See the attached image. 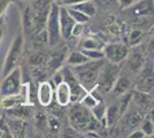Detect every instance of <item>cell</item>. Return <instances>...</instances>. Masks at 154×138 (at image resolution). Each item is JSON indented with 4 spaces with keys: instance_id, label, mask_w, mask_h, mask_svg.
<instances>
[{
    "instance_id": "cell-1",
    "label": "cell",
    "mask_w": 154,
    "mask_h": 138,
    "mask_svg": "<svg viewBox=\"0 0 154 138\" xmlns=\"http://www.w3.org/2000/svg\"><path fill=\"white\" fill-rule=\"evenodd\" d=\"M105 62H106L105 58L98 60H89L82 65L71 67V70L74 72V75L76 76L79 84L83 86L86 91H89L93 86H96L99 72L101 70Z\"/></svg>"
},
{
    "instance_id": "cell-2",
    "label": "cell",
    "mask_w": 154,
    "mask_h": 138,
    "mask_svg": "<svg viewBox=\"0 0 154 138\" xmlns=\"http://www.w3.org/2000/svg\"><path fill=\"white\" fill-rule=\"evenodd\" d=\"M23 51H24V38H23V35L19 32L8 48L5 62L2 66V77L11 70H13L15 67H17L20 60L23 55Z\"/></svg>"
},
{
    "instance_id": "cell-3",
    "label": "cell",
    "mask_w": 154,
    "mask_h": 138,
    "mask_svg": "<svg viewBox=\"0 0 154 138\" xmlns=\"http://www.w3.org/2000/svg\"><path fill=\"white\" fill-rule=\"evenodd\" d=\"M51 2L52 1L50 0H36L31 8L28 9L30 14V19H31L32 30L36 31L35 33H38L42 30H44L47 15L50 12V7H51Z\"/></svg>"
},
{
    "instance_id": "cell-4",
    "label": "cell",
    "mask_w": 154,
    "mask_h": 138,
    "mask_svg": "<svg viewBox=\"0 0 154 138\" xmlns=\"http://www.w3.org/2000/svg\"><path fill=\"white\" fill-rule=\"evenodd\" d=\"M96 121L92 116L90 109L82 106L81 104L74 106L69 112V124L76 131L78 130H90L91 124Z\"/></svg>"
},
{
    "instance_id": "cell-5",
    "label": "cell",
    "mask_w": 154,
    "mask_h": 138,
    "mask_svg": "<svg viewBox=\"0 0 154 138\" xmlns=\"http://www.w3.org/2000/svg\"><path fill=\"white\" fill-rule=\"evenodd\" d=\"M59 5L57 2H51L50 12L46 20V32L48 38V44L55 46L59 44L61 38L60 32V22H59Z\"/></svg>"
},
{
    "instance_id": "cell-6",
    "label": "cell",
    "mask_w": 154,
    "mask_h": 138,
    "mask_svg": "<svg viewBox=\"0 0 154 138\" xmlns=\"http://www.w3.org/2000/svg\"><path fill=\"white\" fill-rule=\"evenodd\" d=\"M119 74H120V68H119L117 63H113L109 61L107 63L105 62L101 70L99 72L96 86L99 90H103L105 92H110L116 78L119 77Z\"/></svg>"
},
{
    "instance_id": "cell-7",
    "label": "cell",
    "mask_w": 154,
    "mask_h": 138,
    "mask_svg": "<svg viewBox=\"0 0 154 138\" xmlns=\"http://www.w3.org/2000/svg\"><path fill=\"white\" fill-rule=\"evenodd\" d=\"M30 96H31V89L29 84H21L19 91L13 94H8L1 97L0 100V107L2 109H9L20 105H29L30 104Z\"/></svg>"
},
{
    "instance_id": "cell-8",
    "label": "cell",
    "mask_w": 154,
    "mask_h": 138,
    "mask_svg": "<svg viewBox=\"0 0 154 138\" xmlns=\"http://www.w3.org/2000/svg\"><path fill=\"white\" fill-rule=\"evenodd\" d=\"M2 78L4 79L0 84V96L4 97L16 93L22 84V70L20 67H15Z\"/></svg>"
},
{
    "instance_id": "cell-9",
    "label": "cell",
    "mask_w": 154,
    "mask_h": 138,
    "mask_svg": "<svg viewBox=\"0 0 154 138\" xmlns=\"http://www.w3.org/2000/svg\"><path fill=\"white\" fill-rule=\"evenodd\" d=\"M105 59L113 63H120L123 60H125L129 55V48L127 45L122 43H112V44H105L103 48Z\"/></svg>"
},
{
    "instance_id": "cell-10",
    "label": "cell",
    "mask_w": 154,
    "mask_h": 138,
    "mask_svg": "<svg viewBox=\"0 0 154 138\" xmlns=\"http://www.w3.org/2000/svg\"><path fill=\"white\" fill-rule=\"evenodd\" d=\"M37 99L44 107L50 106L54 100V86L48 81H40L37 89Z\"/></svg>"
},
{
    "instance_id": "cell-11",
    "label": "cell",
    "mask_w": 154,
    "mask_h": 138,
    "mask_svg": "<svg viewBox=\"0 0 154 138\" xmlns=\"http://www.w3.org/2000/svg\"><path fill=\"white\" fill-rule=\"evenodd\" d=\"M59 22H60L61 37L63 39H69L71 37V29L76 22L71 19L66 6L59 7Z\"/></svg>"
},
{
    "instance_id": "cell-12",
    "label": "cell",
    "mask_w": 154,
    "mask_h": 138,
    "mask_svg": "<svg viewBox=\"0 0 154 138\" xmlns=\"http://www.w3.org/2000/svg\"><path fill=\"white\" fill-rule=\"evenodd\" d=\"M54 98L57 100L60 107H66L71 103V91L70 86L68 85L64 81L60 82L54 89Z\"/></svg>"
},
{
    "instance_id": "cell-13",
    "label": "cell",
    "mask_w": 154,
    "mask_h": 138,
    "mask_svg": "<svg viewBox=\"0 0 154 138\" xmlns=\"http://www.w3.org/2000/svg\"><path fill=\"white\" fill-rule=\"evenodd\" d=\"M130 86H131V82H130V79L127 77V76H120L119 75V77L116 78L115 83H114V85L112 87V93L116 96V97H120V96H122L124 93H127L129 91V89H130Z\"/></svg>"
},
{
    "instance_id": "cell-14",
    "label": "cell",
    "mask_w": 154,
    "mask_h": 138,
    "mask_svg": "<svg viewBox=\"0 0 154 138\" xmlns=\"http://www.w3.org/2000/svg\"><path fill=\"white\" fill-rule=\"evenodd\" d=\"M144 63H145L144 53L139 52V51H135L132 54H130V57L128 59V67L130 68L131 72H139L144 67Z\"/></svg>"
},
{
    "instance_id": "cell-15",
    "label": "cell",
    "mask_w": 154,
    "mask_h": 138,
    "mask_svg": "<svg viewBox=\"0 0 154 138\" xmlns=\"http://www.w3.org/2000/svg\"><path fill=\"white\" fill-rule=\"evenodd\" d=\"M7 125L9 128V131L13 137H21L24 133L26 129V122L22 118H11V120L7 122Z\"/></svg>"
},
{
    "instance_id": "cell-16",
    "label": "cell",
    "mask_w": 154,
    "mask_h": 138,
    "mask_svg": "<svg viewBox=\"0 0 154 138\" xmlns=\"http://www.w3.org/2000/svg\"><path fill=\"white\" fill-rule=\"evenodd\" d=\"M70 7L75 8V9L79 11V12H82L88 17H93V16H96L97 14L96 5H94V2L92 0H86V1L79 2V4H75V5H71Z\"/></svg>"
},
{
    "instance_id": "cell-17",
    "label": "cell",
    "mask_w": 154,
    "mask_h": 138,
    "mask_svg": "<svg viewBox=\"0 0 154 138\" xmlns=\"http://www.w3.org/2000/svg\"><path fill=\"white\" fill-rule=\"evenodd\" d=\"M105 43L96 37H84L79 43L81 50H103Z\"/></svg>"
},
{
    "instance_id": "cell-18",
    "label": "cell",
    "mask_w": 154,
    "mask_h": 138,
    "mask_svg": "<svg viewBox=\"0 0 154 138\" xmlns=\"http://www.w3.org/2000/svg\"><path fill=\"white\" fill-rule=\"evenodd\" d=\"M7 114L11 116V118H26L31 115L30 112V107L29 105H20L13 108H9L6 109Z\"/></svg>"
},
{
    "instance_id": "cell-19",
    "label": "cell",
    "mask_w": 154,
    "mask_h": 138,
    "mask_svg": "<svg viewBox=\"0 0 154 138\" xmlns=\"http://www.w3.org/2000/svg\"><path fill=\"white\" fill-rule=\"evenodd\" d=\"M64 54H66V51L64 50H59V51H55V52L52 53L50 60H47V65H48V68H52L53 70H58L59 67L62 65L64 60Z\"/></svg>"
},
{
    "instance_id": "cell-20",
    "label": "cell",
    "mask_w": 154,
    "mask_h": 138,
    "mask_svg": "<svg viewBox=\"0 0 154 138\" xmlns=\"http://www.w3.org/2000/svg\"><path fill=\"white\" fill-rule=\"evenodd\" d=\"M86 61H89V59L82 51H74L67 57V63H68V66L71 67L82 65Z\"/></svg>"
},
{
    "instance_id": "cell-21",
    "label": "cell",
    "mask_w": 154,
    "mask_h": 138,
    "mask_svg": "<svg viewBox=\"0 0 154 138\" xmlns=\"http://www.w3.org/2000/svg\"><path fill=\"white\" fill-rule=\"evenodd\" d=\"M134 9L137 15H151L153 14V0H140Z\"/></svg>"
},
{
    "instance_id": "cell-22",
    "label": "cell",
    "mask_w": 154,
    "mask_h": 138,
    "mask_svg": "<svg viewBox=\"0 0 154 138\" xmlns=\"http://www.w3.org/2000/svg\"><path fill=\"white\" fill-rule=\"evenodd\" d=\"M137 87L141 92H149L153 90V70H148L147 74L140 79Z\"/></svg>"
},
{
    "instance_id": "cell-23",
    "label": "cell",
    "mask_w": 154,
    "mask_h": 138,
    "mask_svg": "<svg viewBox=\"0 0 154 138\" xmlns=\"http://www.w3.org/2000/svg\"><path fill=\"white\" fill-rule=\"evenodd\" d=\"M92 116L96 118L97 121L105 123V114H106V104L105 101L98 103L96 106H93L90 109Z\"/></svg>"
},
{
    "instance_id": "cell-24",
    "label": "cell",
    "mask_w": 154,
    "mask_h": 138,
    "mask_svg": "<svg viewBox=\"0 0 154 138\" xmlns=\"http://www.w3.org/2000/svg\"><path fill=\"white\" fill-rule=\"evenodd\" d=\"M67 7V11H68V13L69 15L71 16V19L75 21L76 23H86L88 21L90 20V17H88L85 14H83L82 12H79V11H77L75 8H72L70 6H66Z\"/></svg>"
},
{
    "instance_id": "cell-25",
    "label": "cell",
    "mask_w": 154,
    "mask_h": 138,
    "mask_svg": "<svg viewBox=\"0 0 154 138\" xmlns=\"http://www.w3.org/2000/svg\"><path fill=\"white\" fill-rule=\"evenodd\" d=\"M79 104L82 106H84V107H86L88 109H91L93 106H96L98 104V101L91 96L89 92H86L83 97L79 99Z\"/></svg>"
},
{
    "instance_id": "cell-26",
    "label": "cell",
    "mask_w": 154,
    "mask_h": 138,
    "mask_svg": "<svg viewBox=\"0 0 154 138\" xmlns=\"http://www.w3.org/2000/svg\"><path fill=\"white\" fill-rule=\"evenodd\" d=\"M30 63L31 66H44L47 63V58L43 53H36L30 57Z\"/></svg>"
},
{
    "instance_id": "cell-27",
    "label": "cell",
    "mask_w": 154,
    "mask_h": 138,
    "mask_svg": "<svg viewBox=\"0 0 154 138\" xmlns=\"http://www.w3.org/2000/svg\"><path fill=\"white\" fill-rule=\"evenodd\" d=\"M81 51L88 57L89 60H98L105 58L103 50H81Z\"/></svg>"
},
{
    "instance_id": "cell-28",
    "label": "cell",
    "mask_w": 154,
    "mask_h": 138,
    "mask_svg": "<svg viewBox=\"0 0 154 138\" xmlns=\"http://www.w3.org/2000/svg\"><path fill=\"white\" fill-rule=\"evenodd\" d=\"M143 38H144V32L141 30H132L130 33V37H129L130 45L137 46L143 40Z\"/></svg>"
},
{
    "instance_id": "cell-29",
    "label": "cell",
    "mask_w": 154,
    "mask_h": 138,
    "mask_svg": "<svg viewBox=\"0 0 154 138\" xmlns=\"http://www.w3.org/2000/svg\"><path fill=\"white\" fill-rule=\"evenodd\" d=\"M47 127L50 128V130L54 133H58L60 130V121L55 116L50 115L47 116Z\"/></svg>"
},
{
    "instance_id": "cell-30",
    "label": "cell",
    "mask_w": 154,
    "mask_h": 138,
    "mask_svg": "<svg viewBox=\"0 0 154 138\" xmlns=\"http://www.w3.org/2000/svg\"><path fill=\"white\" fill-rule=\"evenodd\" d=\"M143 127H141V130L145 132L146 137H153V132H154V124H153V120H145L143 122Z\"/></svg>"
},
{
    "instance_id": "cell-31",
    "label": "cell",
    "mask_w": 154,
    "mask_h": 138,
    "mask_svg": "<svg viewBox=\"0 0 154 138\" xmlns=\"http://www.w3.org/2000/svg\"><path fill=\"white\" fill-rule=\"evenodd\" d=\"M12 133L7 125L5 118H0V138H12Z\"/></svg>"
},
{
    "instance_id": "cell-32",
    "label": "cell",
    "mask_w": 154,
    "mask_h": 138,
    "mask_svg": "<svg viewBox=\"0 0 154 138\" xmlns=\"http://www.w3.org/2000/svg\"><path fill=\"white\" fill-rule=\"evenodd\" d=\"M31 72H32V76L36 79H39V81H42L46 76V72L45 69L43 68V66H33Z\"/></svg>"
},
{
    "instance_id": "cell-33",
    "label": "cell",
    "mask_w": 154,
    "mask_h": 138,
    "mask_svg": "<svg viewBox=\"0 0 154 138\" xmlns=\"http://www.w3.org/2000/svg\"><path fill=\"white\" fill-rule=\"evenodd\" d=\"M36 124H37V128L38 129H43L44 127H47V118L45 116V114L43 113H39L36 118Z\"/></svg>"
},
{
    "instance_id": "cell-34",
    "label": "cell",
    "mask_w": 154,
    "mask_h": 138,
    "mask_svg": "<svg viewBox=\"0 0 154 138\" xmlns=\"http://www.w3.org/2000/svg\"><path fill=\"white\" fill-rule=\"evenodd\" d=\"M84 30V24L83 23H75L72 29H71V36L72 37H79Z\"/></svg>"
},
{
    "instance_id": "cell-35",
    "label": "cell",
    "mask_w": 154,
    "mask_h": 138,
    "mask_svg": "<svg viewBox=\"0 0 154 138\" xmlns=\"http://www.w3.org/2000/svg\"><path fill=\"white\" fill-rule=\"evenodd\" d=\"M100 5L105 8H110V7H114L117 4V0H97Z\"/></svg>"
},
{
    "instance_id": "cell-36",
    "label": "cell",
    "mask_w": 154,
    "mask_h": 138,
    "mask_svg": "<svg viewBox=\"0 0 154 138\" xmlns=\"http://www.w3.org/2000/svg\"><path fill=\"white\" fill-rule=\"evenodd\" d=\"M136 0H117V4L121 6V8H129L135 5Z\"/></svg>"
},
{
    "instance_id": "cell-37",
    "label": "cell",
    "mask_w": 154,
    "mask_h": 138,
    "mask_svg": "<svg viewBox=\"0 0 154 138\" xmlns=\"http://www.w3.org/2000/svg\"><path fill=\"white\" fill-rule=\"evenodd\" d=\"M53 83H54V86L58 85L60 82H62L63 81V77H62V72L61 70H57V72H54V75H53Z\"/></svg>"
},
{
    "instance_id": "cell-38",
    "label": "cell",
    "mask_w": 154,
    "mask_h": 138,
    "mask_svg": "<svg viewBox=\"0 0 154 138\" xmlns=\"http://www.w3.org/2000/svg\"><path fill=\"white\" fill-rule=\"evenodd\" d=\"M8 5H9V1L8 0H0V20H1L4 13L6 12Z\"/></svg>"
},
{
    "instance_id": "cell-39",
    "label": "cell",
    "mask_w": 154,
    "mask_h": 138,
    "mask_svg": "<svg viewBox=\"0 0 154 138\" xmlns=\"http://www.w3.org/2000/svg\"><path fill=\"white\" fill-rule=\"evenodd\" d=\"M146 135L143 130H136V131H132L130 135H129V138H145Z\"/></svg>"
},
{
    "instance_id": "cell-40",
    "label": "cell",
    "mask_w": 154,
    "mask_h": 138,
    "mask_svg": "<svg viewBox=\"0 0 154 138\" xmlns=\"http://www.w3.org/2000/svg\"><path fill=\"white\" fill-rule=\"evenodd\" d=\"M107 29H108L109 32L113 33V35H119V33H120V28H119L117 23H115V22H114V23H112Z\"/></svg>"
},
{
    "instance_id": "cell-41",
    "label": "cell",
    "mask_w": 154,
    "mask_h": 138,
    "mask_svg": "<svg viewBox=\"0 0 154 138\" xmlns=\"http://www.w3.org/2000/svg\"><path fill=\"white\" fill-rule=\"evenodd\" d=\"M86 0H64L62 1V5L63 6H71V5H75V4H79V2H83Z\"/></svg>"
},
{
    "instance_id": "cell-42",
    "label": "cell",
    "mask_w": 154,
    "mask_h": 138,
    "mask_svg": "<svg viewBox=\"0 0 154 138\" xmlns=\"http://www.w3.org/2000/svg\"><path fill=\"white\" fill-rule=\"evenodd\" d=\"M85 137H94V138H98L100 137L96 131H93V130H88V132H85V135H84Z\"/></svg>"
},
{
    "instance_id": "cell-43",
    "label": "cell",
    "mask_w": 154,
    "mask_h": 138,
    "mask_svg": "<svg viewBox=\"0 0 154 138\" xmlns=\"http://www.w3.org/2000/svg\"><path fill=\"white\" fill-rule=\"evenodd\" d=\"M4 32H5L4 26L0 23V43H1V40H2V37H4Z\"/></svg>"
}]
</instances>
